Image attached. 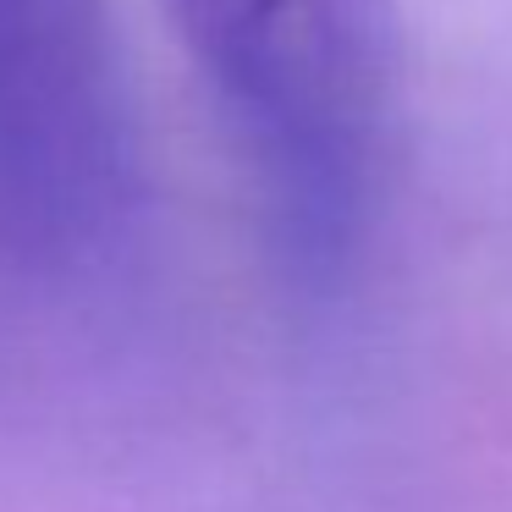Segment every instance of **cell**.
Returning a JSON list of instances; mask_svg holds the SVG:
<instances>
[{"label":"cell","mask_w":512,"mask_h":512,"mask_svg":"<svg viewBox=\"0 0 512 512\" xmlns=\"http://www.w3.org/2000/svg\"><path fill=\"white\" fill-rule=\"evenodd\" d=\"M171 17L254 149L292 265L342 270L402 105L397 0H171Z\"/></svg>","instance_id":"6da1fadb"}]
</instances>
